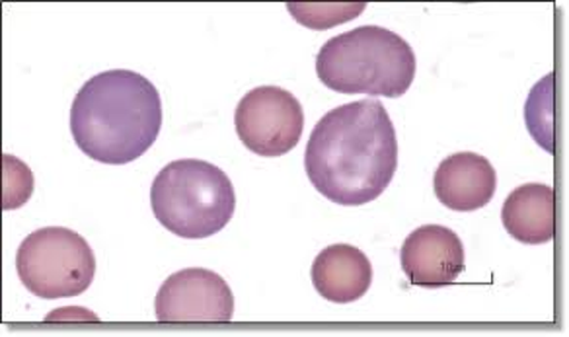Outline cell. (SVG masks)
<instances>
[{
	"label": "cell",
	"instance_id": "3957f363",
	"mask_svg": "<svg viewBox=\"0 0 569 337\" xmlns=\"http://www.w3.org/2000/svg\"><path fill=\"white\" fill-rule=\"evenodd\" d=\"M317 75L340 95L400 98L416 79V53L398 33L363 26L326 41L317 57Z\"/></svg>",
	"mask_w": 569,
	"mask_h": 337
},
{
	"label": "cell",
	"instance_id": "ba28073f",
	"mask_svg": "<svg viewBox=\"0 0 569 337\" xmlns=\"http://www.w3.org/2000/svg\"><path fill=\"white\" fill-rule=\"evenodd\" d=\"M400 264L411 285L439 289L465 271V246L451 228L426 225L403 240Z\"/></svg>",
	"mask_w": 569,
	"mask_h": 337
},
{
	"label": "cell",
	"instance_id": "6da1fadb",
	"mask_svg": "<svg viewBox=\"0 0 569 337\" xmlns=\"http://www.w3.org/2000/svg\"><path fill=\"white\" fill-rule=\"evenodd\" d=\"M398 168L395 123L379 100L328 111L310 133L305 170L326 199L346 207L371 204Z\"/></svg>",
	"mask_w": 569,
	"mask_h": 337
},
{
	"label": "cell",
	"instance_id": "8992f818",
	"mask_svg": "<svg viewBox=\"0 0 569 337\" xmlns=\"http://www.w3.org/2000/svg\"><path fill=\"white\" fill-rule=\"evenodd\" d=\"M234 126L238 139L253 155L283 157L301 141L305 111L283 88H253L238 103Z\"/></svg>",
	"mask_w": 569,
	"mask_h": 337
},
{
	"label": "cell",
	"instance_id": "5bb4252c",
	"mask_svg": "<svg viewBox=\"0 0 569 337\" xmlns=\"http://www.w3.org/2000/svg\"><path fill=\"white\" fill-rule=\"evenodd\" d=\"M33 191V176L30 168L18 158L4 155V201L2 207L12 211L30 199Z\"/></svg>",
	"mask_w": 569,
	"mask_h": 337
},
{
	"label": "cell",
	"instance_id": "277c9868",
	"mask_svg": "<svg viewBox=\"0 0 569 337\" xmlns=\"http://www.w3.org/2000/svg\"><path fill=\"white\" fill-rule=\"evenodd\" d=\"M151 205L160 225L180 238L221 232L237 209V194L221 168L186 158L164 166L152 181Z\"/></svg>",
	"mask_w": 569,
	"mask_h": 337
},
{
	"label": "cell",
	"instance_id": "30bf717a",
	"mask_svg": "<svg viewBox=\"0 0 569 337\" xmlns=\"http://www.w3.org/2000/svg\"><path fill=\"white\" fill-rule=\"evenodd\" d=\"M312 283L318 295L330 303H356L371 289V261L359 248L336 244L318 254L312 264Z\"/></svg>",
	"mask_w": 569,
	"mask_h": 337
},
{
	"label": "cell",
	"instance_id": "5b68a950",
	"mask_svg": "<svg viewBox=\"0 0 569 337\" xmlns=\"http://www.w3.org/2000/svg\"><path fill=\"white\" fill-rule=\"evenodd\" d=\"M17 269L20 281L36 297H77L94 281V251L69 228L46 227L20 244Z\"/></svg>",
	"mask_w": 569,
	"mask_h": 337
},
{
	"label": "cell",
	"instance_id": "7a4b0ae2",
	"mask_svg": "<svg viewBox=\"0 0 569 337\" xmlns=\"http://www.w3.org/2000/svg\"><path fill=\"white\" fill-rule=\"evenodd\" d=\"M162 100L151 80L116 69L80 88L71 108V133L82 155L102 165H129L159 139Z\"/></svg>",
	"mask_w": 569,
	"mask_h": 337
},
{
	"label": "cell",
	"instance_id": "9c48e42d",
	"mask_svg": "<svg viewBox=\"0 0 569 337\" xmlns=\"http://www.w3.org/2000/svg\"><path fill=\"white\" fill-rule=\"evenodd\" d=\"M433 188L437 199L452 211H478L496 196L498 174L488 158L459 152L439 165Z\"/></svg>",
	"mask_w": 569,
	"mask_h": 337
},
{
	"label": "cell",
	"instance_id": "52a82bcc",
	"mask_svg": "<svg viewBox=\"0 0 569 337\" xmlns=\"http://www.w3.org/2000/svg\"><path fill=\"white\" fill-rule=\"evenodd\" d=\"M154 310L164 324H224L232 320L234 297L221 275L191 267L168 277Z\"/></svg>",
	"mask_w": 569,
	"mask_h": 337
},
{
	"label": "cell",
	"instance_id": "7c38bea8",
	"mask_svg": "<svg viewBox=\"0 0 569 337\" xmlns=\"http://www.w3.org/2000/svg\"><path fill=\"white\" fill-rule=\"evenodd\" d=\"M529 131L546 150L553 152V75H548L530 92L527 103Z\"/></svg>",
	"mask_w": 569,
	"mask_h": 337
},
{
	"label": "cell",
	"instance_id": "4fadbf2b",
	"mask_svg": "<svg viewBox=\"0 0 569 337\" xmlns=\"http://www.w3.org/2000/svg\"><path fill=\"white\" fill-rule=\"evenodd\" d=\"M367 4H289L287 9L297 22L309 26L312 30H322L330 26L353 20L363 12Z\"/></svg>",
	"mask_w": 569,
	"mask_h": 337
},
{
	"label": "cell",
	"instance_id": "8fae6325",
	"mask_svg": "<svg viewBox=\"0 0 569 337\" xmlns=\"http://www.w3.org/2000/svg\"><path fill=\"white\" fill-rule=\"evenodd\" d=\"M501 220L507 232L519 242L529 246L550 242L556 235V191L542 184L513 189L501 209Z\"/></svg>",
	"mask_w": 569,
	"mask_h": 337
}]
</instances>
